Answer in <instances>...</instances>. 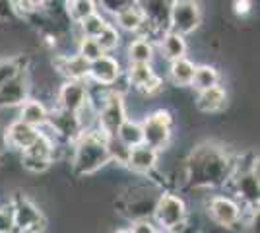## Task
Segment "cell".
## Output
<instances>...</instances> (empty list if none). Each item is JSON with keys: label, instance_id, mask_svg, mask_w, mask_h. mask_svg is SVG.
<instances>
[{"label": "cell", "instance_id": "1", "mask_svg": "<svg viewBox=\"0 0 260 233\" xmlns=\"http://www.w3.org/2000/svg\"><path fill=\"white\" fill-rule=\"evenodd\" d=\"M235 155L217 140L194 144L181 161L183 187L204 192L225 189L235 167Z\"/></svg>", "mask_w": 260, "mask_h": 233}, {"label": "cell", "instance_id": "2", "mask_svg": "<svg viewBox=\"0 0 260 233\" xmlns=\"http://www.w3.org/2000/svg\"><path fill=\"white\" fill-rule=\"evenodd\" d=\"M111 165L109 136L98 126L82 130L70 144V169L76 177H91L101 169Z\"/></svg>", "mask_w": 260, "mask_h": 233}, {"label": "cell", "instance_id": "3", "mask_svg": "<svg viewBox=\"0 0 260 233\" xmlns=\"http://www.w3.org/2000/svg\"><path fill=\"white\" fill-rule=\"evenodd\" d=\"M138 177L142 181H134V183L126 185L124 190L120 192L119 202H117L120 214L128 222L152 218L157 198L165 189L159 179L144 177V175H138Z\"/></svg>", "mask_w": 260, "mask_h": 233}, {"label": "cell", "instance_id": "4", "mask_svg": "<svg viewBox=\"0 0 260 233\" xmlns=\"http://www.w3.org/2000/svg\"><path fill=\"white\" fill-rule=\"evenodd\" d=\"M225 189L249 210H258L260 202V175H258V155L252 152L235 155V167L229 177Z\"/></svg>", "mask_w": 260, "mask_h": 233}, {"label": "cell", "instance_id": "5", "mask_svg": "<svg viewBox=\"0 0 260 233\" xmlns=\"http://www.w3.org/2000/svg\"><path fill=\"white\" fill-rule=\"evenodd\" d=\"M204 210L210 222L223 227L233 229L237 225H252L258 210H249L239 202L231 192H208L204 198Z\"/></svg>", "mask_w": 260, "mask_h": 233}, {"label": "cell", "instance_id": "6", "mask_svg": "<svg viewBox=\"0 0 260 233\" xmlns=\"http://www.w3.org/2000/svg\"><path fill=\"white\" fill-rule=\"evenodd\" d=\"M152 220L157 225L159 233L184 229V225H188L190 222V210H188V204L183 194L163 189V192L157 198V204H155Z\"/></svg>", "mask_w": 260, "mask_h": 233}, {"label": "cell", "instance_id": "7", "mask_svg": "<svg viewBox=\"0 0 260 233\" xmlns=\"http://www.w3.org/2000/svg\"><path fill=\"white\" fill-rule=\"evenodd\" d=\"M140 124L146 144H150L159 152H165L171 146L175 134V117L167 107H157L146 113L140 119Z\"/></svg>", "mask_w": 260, "mask_h": 233}, {"label": "cell", "instance_id": "8", "mask_svg": "<svg viewBox=\"0 0 260 233\" xmlns=\"http://www.w3.org/2000/svg\"><path fill=\"white\" fill-rule=\"evenodd\" d=\"M14 214V231L37 233L47 227V218L39 204L23 192H14L8 198Z\"/></svg>", "mask_w": 260, "mask_h": 233}, {"label": "cell", "instance_id": "9", "mask_svg": "<svg viewBox=\"0 0 260 233\" xmlns=\"http://www.w3.org/2000/svg\"><path fill=\"white\" fill-rule=\"evenodd\" d=\"M128 117V107H126V93L119 89L109 88L107 95L103 103L95 111V126L107 136H115L120 122Z\"/></svg>", "mask_w": 260, "mask_h": 233}, {"label": "cell", "instance_id": "10", "mask_svg": "<svg viewBox=\"0 0 260 233\" xmlns=\"http://www.w3.org/2000/svg\"><path fill=\"white\" fill-rule=\"evenodd\" d=\"M204 22V10L198 0H173L169 14V29L177 34L192 35Z\"/></svg>", "mask_w": 260, "mask_h": 233}, {"label": "cell", "instance_id": "11", "mask_svg": "<svg viewBox=\"0 0 260 233\" xmlns=\"http://www.w3.org/2000/svg\"><path fill=\"white\" fill-rule=\"evenodd\" d=\"M45 128L56 138L58 144H64V146L72 144L78 136H80V132L84 130L78 113L66 111L62 107H56V105L49 107V117H47Z\"/></svg>", "mask_w": 260, "mask_h": 233}, {"label": "cell", "instance_id": "12", "mask_svg": "<svg viewBox=\"0 0 260 233\" xmlns=\"http://www.w3.org/2000/svg\"><path fill=\"white\" fill-rule=\"evenodd\" d=\"M33 91V78L31 66L23 68L16 76L8 80L6 84L0 86V111L6 109H18L23 101L31 95Z\"/></svg>", "mask_w": 260, "mask_h": 233}, {"label": "cell", "instance_id": "13", "mask_svg": "<svg viewBox=\"0 0 260 233\" xmlns=\"http://www.w3.org/2000/svg\"><path fill=\"white\" fill-rule=\"evenodd\" d=\"M140 10L144 12L146 25H148V39L157 43L159 35L169 29V14L173 0H136Z\"/></svg>", "mask_w": 260, "mask_h": 233}, {"label": "cell", "instance_id": "14", "mask_svg": "<svg viewBox=\"0 0 260 233\" xmlns=\"http://www.w3.org/2000/svg\"><path fill=\"white\" fill-rule=\"evenodd\" d=\"M87 103H89L87 80H64L54 93V105L66 111L80 113Z\"/></svg>", "mask_w": 260, "mask_h": 233}, {"label": "cell", "instance_id": "15", "mask_svg": "<svg viewBox=\"0 0 260 233\" xmlns=\"http://www.w3.org/2000/svg\"><path fill=\"white\" fill-rule=\"evenodd\" d=\"M124 76V66L113 53H103L98 58L89 60V82H95L99 86L115 88V84Z\"/></svg>", "mask_w": 260, "mask_h": 233}, {"label": "cell", "instance_id": "16", "mask_svg": "<svg viewBox=\"0 0 260 233\" xmlns=\"http://www.w3.org/2000/svg\"><path fill=\"white\" fill-rule=\"evenodd\" d=\"M159 157H161V152L152 148L150 144L142 142V144L132 146L128 150V155H126V161H124V167L132 171L136 177L138 175H144V177H153L155 171H157V165H159Z\"/></svg>", "mask_w": 260, "mask_h": 233}, {"label": "cell", "instance_id": "17", "mask_svg": "<svg viewBox=\"0 0 260 233\" xmlns=\"http://www.w3.org/2000/svg\"><path fill=\"white\" fill-rule=\"evenodd\" d=\"M54 72L62 80H87L89 76V60L74 53H56L53 58Z\"/></svg>", "mask_w": 260, "mask_h": 233}, {"label": "cell", "instance_id": "18", "mask_svg": "<svg viewBox=\"0 0 260 233\" xmlns=\"http://www.w3.org/2000/svg\"><path fill=\"white\" fill-rule=\"evenodd\" d=\"M228 89L221 84H216L212 88L198 89L194 95V109L200 115H217V113L225 111L228 107Z\"/></svg>", "mask_w": 260, "mask_h": 233}, {"label": "cell", "instance_id": "19", "mask_svg": "<svg viewBox=\"0 0 260 233\" xmlns=\"http://www.w3.org/2000/svg\"><path fill=\"white\" fill-rule=\"evenodd\" d=\"M41 134V128L31 126L22 119H14L8 122V126H4V136H6V144L14 152H23L25 148H29L31 142Z\"/></svg>", "mask_w": 260, "mask_h": 233}, {"label": "cell", "instance_id": "20", "mask_svg": "<svg viewBox=\"0 0 260 233\" xmlns=\"http://www.w3.org/2000/svg\"><path fill=\"white\" fill-rule=\"evenodd\" d=\"M111 22L115 23L120 29V34H128V35H144L148 34V25H146V18H144V12L140 10L138 2L130 4L126 8H122L120 12H117Z\"/></svg>", "mask_w": 260, "mask_h": 233}, {"label": "cell", "instance_id": "21", "mask_svg": "<svg viewBox=\"0 0 260 233\" xmlns=\"http://www.w3.org/2000/svg\"><path fill=\"white\" fill-rule=\"evenodd\" d=\"M157 56H161L165 62L181 58V56H188V41L186 35L177 34L173 29H165L159 39H157Z\"/></svg>", "mask_w": 260, "mask_h": 233}, {"label": "cell", "instance_id": "22", "mask_svg": "<svg viewBox=\"0 0 260 233\" xmlns=\"http://www.w3.org/2000/svg\"><path fill=\"white\" fill-rule=\"evenodd\" d=\"M196 62L190 60L188 56H181L167 62V74L165 80L173 86V88H190L192 76H194Z\"/></svg>", "mask_w": 260, "mask_h": 233}, {"label": "cell", "instance_id": "23", "mask_svg": "<svg viewBox=\"0 0 260 233\" xmlns=\"http://www.w3.org/2000/svg\"><path fill=\"white\" fill-rule=\"evenodd\" d=\"M47 117H49L47 103L43 99H39V97H35L33 93L18 107V119H22L23 122L37 126V128H43L47 124Z\"/></svg>", "mask_w": 260, "mask_h": 233}, {"label": "cell", "instance_id": "24", "mask_svg": "<svg viewBox=\"0 0 260 233\" xmlns=\"http://www.w3.org/2000/svg\"><path fill=\"white\" fill-rule=\"evenodd\" d=\"M126 62H155L157 47L152 39L144 35H132L126 43Z\"/></svg>", "mask_w": 260, "mask_h": 233}, {"label": "cell", "instance_id": "25", "mask_svg": "<svg viewBox=\"0 0 260 233\" xmlns=\"http://www.w3.org/2000/svg\"><path fill=\"white\" fill-rule=\"evenodd\" d=\"M115 138L122 142L126 148H132L136 144H142L144 142V134H142V124L140 119H132V117H126L124 121L120 122V126L115 132Z\"/></svg>", "mask_w": 260, "mask_h": 233}, {"label": "cell", "instance_id": "26", "mask_svg": "<svg viewBox=\"0 0 260 233\" xmlns=\"http://www.w3.org/2000/svg\"><path fill=\"white\" fill-rule=\"evenodd\" d=\"M216 84H221V72L217 70V66L208 64V62L196 64L190 88H194V91H198V89L212 88V86H216Z\"/></svg>", "mask_w": 260, "mask_h": 233}, {"label": "cell", "instance_id": "27", "mask_svg": "<svg viewBox=\"0 0 260 233\" xmlns=\"http://www.w3.org/2000/svg\"><path fill=\"white\" fill-rule=\"evenodd\" d=\"M109 22H111V18L105 16L101 10H98V12H93L91 16H87L86 20H82L80 23H76V25H74V31H76L78 37H80V35L98 37V35L107 27Z\"/></svg>", "mask_w": 260, "mask_h": 233}, {"label": "cell", "instance_id": "28", "mask_svg": "<svg viewBox=\"0 0 260 233\" xmlns=\"http://www.w3.org/2000/svg\"><path fill=\"white\" fill-rule=\"evenodd\" d=\"M23 68H29V56L27 55H12L0 58V86L22 72Z\"/></svg>", "mask_w": 260, "mask_h": 233}, {"label": "cell", "instance_id": "29", "mask_svg": "<svg viewBox=\"0 0 260 233\" xmlns=\"http://www.w3.org/2000/svg\"><path fill=\"white\" fill-rule=\"evenodd\" d=\"M98 10L99 8L95 0H66V16L74 25Z\"/></svg>", "mask_w": 260, "mask_h": 233}, {"label": "cell", "instance_id": "30", "mask_svg": "<svg viewBox=\"0 0 260 233\" xmlns=\"http://www.w3.org/2000/svg\"><path fill=\"white\" fill-rule=\"evenodd\" d=\"M95 39H98V43L103 53H113V55L119 51V47L122 45V34H120V29L113 22H109L107 27Z\"/></svg>", "mask_w": 260, "mask_h": 233}, {"label": "cell", "instance_id": "31", "mask_svg": "<svg viewBox=\"0 0 260 233\" xmlns=\"http://www.w3.org/2000/svg\"><path fill=\"white\" fill-rule=\"evenodd\" d=\"M10 2L14 16L20 18V20H27L29 16L43 10L49 0H10Z\"/></svg>", "mask_w": 260, "mask_h": 233}, {"label": "cell", "instance_id": "32", "mask_svg": "<svg viewBox=\"0 0 260 233\" xmlns=\"http://www.w3.org/2000/svg\"><path fill=\"white\" fill-rule=\"evenodd\" d=\"M20 165H22L23 171L31 173V175H43L45 171H49L53 167V161H47V159H41V157H35V155L29 154H20Z\"/></svg>", "mask_w": 260, "mask_h": 233}, {"label": "cell", "instance_id": "33", "mask_svg": "<svg viewBox=\"0 0 260 233\" xmlns=\"http://www.w3.org/2000/svg\"><path fill=\"white\" fill-rule=\"evenodd\" d=\"M76 53L84 56L86 60H93V58H98L99 55H103L98 39H95V37H86V35H80V37H78Z\"/></svg>", "mask_w": 260, "mask_h": 233}, {"label": "cell", "instance_id": "34", "mask_svg": "<svg viewBox=\"0 0 260 233\" xmlns=\"http://www.w3.org/2000/svg\"><path fill=\"white\" fill-rule=\"evenodd\" d=\"M98 2V8L105 16H109V18H113L117 12H120L122 8H126V6H130V4H134L136 0H95Z\"/></svg>", "mask_w": 260, "mask_h": 233}, {"label": "cell", "instance_id": "35", "mask_svg": "<svg viewBox=\"0 0 260 233\" xmlns=\"http://www.w3.org/2000/svg\"><path fill=\"white\" fill-rule=\"evenodd\" d=\"M14 231V214H12L10 202L6 200L0 204V233H12Z\"/></svg>", "mask_w": 260, "mask_h": 233}, {"label": "cell", "instance_id": "36", "mask_svg": "<svg viewBox=\"0 0 260 233\" xmlns=\"http://www.w3.org/2000/svg\"><path fill=\"white\" fill-rule=\"evenodd\" d=\"M124 231L130 233H159L157 225L153 223L152 218H146V220H134V222H128V227Z\"/></svg>", "mask_w": 260, "mask_h": 233}, {"label": "cell", "instance_id": "37", "mask_svg": "<svg viewBox=\"0 0 260 233\" xmlns=\"http://www.w3.org/2000/svg\"><path fill=\"white\" fill-rule=\"evenodd\" d=\"M231 8H233V14H235L237 18L245 20L247 16H250V14H252L254 4H252V0H233Z\"/></svg>", "mask_w": 260, "mask_h": 233}, {"label": "cell", "instance_id": "38", "mask_svg": "<svg viewBox=\"0 0 260 233\" xmlns=\"http://www.w3.org/2000/svg\"><path fill=\"white\" fill-rule=\"evenodd\" d=\"M14 16L12 12V2L10 0H0V22H10Z\"/></svg>", "mask_w": 260, "mask_h": 233}, {"label": "cell", "instance_id": "39", "mask_svg": "<svg viewBox=\"0 0 260 233\" xmlns=\"http://www.w3.org/2000/svg\"><path fill=\"white\" fill-rule=\"evenodd\" d=\"M10 152V148L6 144V136H4V126H0V161L6 157V154Z\"/></svg>", "mask_w": 260, "mask_h": 233}]
</instances>
